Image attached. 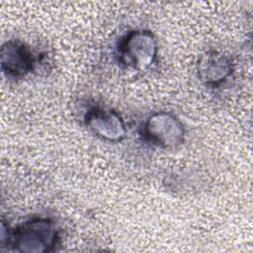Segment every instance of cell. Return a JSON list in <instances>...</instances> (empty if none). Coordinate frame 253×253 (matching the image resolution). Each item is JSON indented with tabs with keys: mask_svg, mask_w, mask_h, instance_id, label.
<instances>
[{
	"mask_svg": "<svg viewBox=\"0 0 253 253\" xmlns=\"http://www.w3.org/2000/svg\"><path fill=\"white\" fill-rule=\"evenodd\" d=\"M234 64L224 53L209 49L197 61V75L206 86L216 88L223 84L233 73Z\"/></svg>",
	"mask_w": 253,
	"mask_h": 253,
	"instance_id": "6",
	"label": "cell"
},
{
	"mask_svg": "<svg viewBox=\"0 0 253 253\" xmlns=\"http://www.w3.org/2000/svg\"><path fill=\"white\" fill-rule=\"evenodd\" d=\"M41 61L40 54L21 40H8L1 45L0 67L8 79H24L37 71Z\"/></svg>",
	"mask_w": 253,
	"mask_h": 253,
	"instance_id": "4",
	"label": "cell"
},
{
	"mask_svg": "<svg viewBox=\"0 0 253 253\" xmlns=\"http://www.w3.org/2000/svg\"><path fill=\"white\" fill-rule=\"evenodd\" d=\"M158 43L147 29H134L125 34L115 48L117 63L125 69L145 71L157 61Z\"/></svg>",
	"mask_w": 253,
	"mask_h": 253,
	"instance_id": "2",
	"label": "cell"
},
{
	"mask_svg": "<svg viewBox=\"0 0 253 253\" xmlns=\"http://www.w3.org/2000/svg\"><path fill=\"white\" fill-rule=\"evenodd\" d=\"M60 243V230L55 221L46 216L29 218L13 228L4 219L0 226L1 249L20 253L53 252Z\"/></svg>",
	"mask_w": 253,
	"mask_h": 253,
	"instance_id": "1",
	"label": "cell"
},
{
	"mask_svg": "<svg viewBox=\"0 0 253 253\" xmlns=\"http://www.w3.org/2000/svg\"><path fill=\"white\" fill-rule=\"evenodd\" d=\"M139 137L146 143L161 149H177L186 140V128L173 113L154 112L140 125Z\"/></svg>",
	"mask_w": 253,
	"mask_h": 253,
	"instance_id": "3",
	"label": "cell"
},
{
	"mask_svg": "<svg viewBox=\"0 0 253 253\" xmlns=\"http://www.w3.org/2000/svg\"><path fill=\"white\" fill-rule=\"evenodd\" d=\"M85 126L98 138L108 142H121L126 135L124 118L119 112L109 107L96 105L84 115Z\"/></svg>",
	"mask_w": 253,
	"mask_h": 253,
	"instance_id": "5",
	"label": "cell"
}]
</instances>
